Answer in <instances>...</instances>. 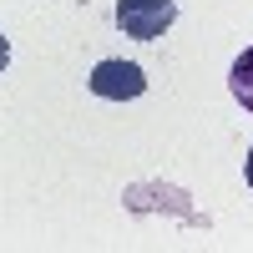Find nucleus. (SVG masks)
Listing matches in <instances>:
<instances>
[{"label": "nucleus", "instance_id": "f257e3e1", "mask_svg": "<svg viewBox=\"0 0 253 253\" xmlns=\"http://www.w3.org/2000/svg\"><path fill=\"white\" fill-rule=\"evenodd\" d=\"M177 20V0H117V26L132 41H162Z\"/></svg>", "mask_w": 253, "mask_h": 253}, {"label": "nucleus", "instance_id": "39448f33", "mask_svg": "<svg viewBox=\"0 0 253 253\" xmlns=\"http://www.w3.org/2000/svg\"><path fill=\"white\" fill-rule=\"evenodd\" d=\"M243 172H248V187H253V147H248V162H243Z\"/></svg>", "mask_w": 253, "mask_h": 253}, {"label": "nucleus", "instance_id": "7ed1b4c3", "mask_svg": "<svg viewBox=\"0 0 253 253\" xmlns=\"http://www.w3.org/2000/svg\"><path fill=\"white\" fill-rule=\"evenodd\" d=\"M228 86H233V96H238V107L253 117V46L233 61V71H228Z\"/></svg>", "mask_w": 253, "mask_h": 253}, {"label": "nucleus", "instance_id": "20e7f679", "mask_svg": "<svg viewBox=\"0 0 253 253\" xmlns=\"http://www.w3.org/2000/svg\"><path fill=\"white\" fill-rule=\"evenodd\" d=\"M5 61H10V41L0 36V71H5Z\"/></svg>", "mask_w": 253, "mask_h": 253}, {"label": "nucleus", "instance_id": "f03ea898", "mask_svg": "<svg viewBox=\"0 0 253 253\" xmlns=\"http://www.w3.org/2000/svg\"><path fill=\"white\" fill-rule=\"evenodd\" d=\"M86 86L107 101H137L147 91V71L137 61H96V71L86 76Z\"/></svg>", "mask_w": 253, "mask_h": 253}]
</instances>
